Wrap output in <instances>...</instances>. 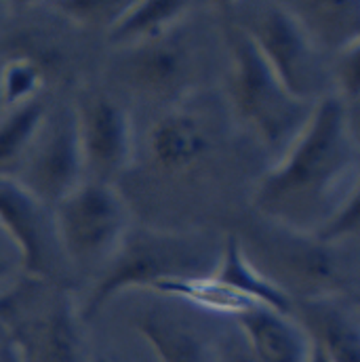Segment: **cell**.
<instances>
[{
  "mask_svg": "<svg viewBox=\"0 0 360 362\" xmlns=\"http://www.w3.org/2000/svg\"><path fill=\"white\" fill-rule=\"evenodd\" d=\"M359 120L327 95L291 148L260 177L253 204L272 223L314 234L359 192Z\"/></svg>",
  "mask_w": 360,
  "mask_h": 362,
  "instance_id": "obj_1",
  "label": "cell"
},
{
  "mask_svg": "<svg viewBox=\"0 0 360 362\" xmlns=\"http://www.w3.org/2000/svg\"><path fill=\"white\" fill-rule=\"evenodd\" d=\"M234 238L247 266L291 301L350 297L359 286V245H329L264 217Z\"/></svg>",
  "mask_w": 360,
  "mask_h": 362,
  "instance_id": "obj_2",
  "label": "cell"
},
{
  "mask_svg": "<svg viewBox=\"0 0 360 362\" xmlns=\"http://www.w3.org/2000/svg\"><path fill=\"white\" fill-rule=\"evenodd\" d=\"M223 32V45L228 49L226 101L230 114L274 165L303 131L314 105L284 89L240 28L228 21Z\"/></svg>",
  "mask_w": 360,
  "mask_h": 362,
  "instance_id": "obj_3",
  "label": "cell"
},
{
  "mask_svg": "<svg viewBox=\"0 0 360 362\" xmlns=\"http://www.w3.org/2000/svg\"><path fill=\"white\" fill-rule=\"evenodd\" d=\"M223 243L209 234L175 230H129L112 259L103 266L83 314L93 316L112 295L150 288L161 280L213 276Z\"/></svg>",
  "mask_w": 360,
  "mask_h": 362,
  "instance_id": "obj_4",
  "label": "cell"
},
{
  "mask_svg": "<svg viewBox=\"0 0 360 362\" xmlns=\"http://www.w3.org/2000/svg\"><path fill=\"white\" fill-rule=\"evenodd\" d=\"M57 284L25 276L0 293V322L17 362H81L72 301Z\"/></svg>",
  "mask_w": 360,
  "mask_h": 362,
  "instance_id": "obj_5",
  "label": "cell"
},
{
  "mask_svg": "<svg viewBox=\"0 0 360 362\" xmlns=\"http://www.w3.org/2000/svg\"><path fill=\"white\" fill-rule=\"evenodd\" d=\"M228 21L240 28L257 47L266 64L297 99L316 105L329 95L331 68L284 2H236Z\"/></svg>",
  "mask_w": 360,
  "mask_h": 362,
  "instance_id": "obj_6",
  "label": "cell"
},
{
  "mask_svg": "<svg viewBox=\"0 0 360 362\" xmlns=\"http://www.w3.org/2000/svg\"><path fill=\"white\" fill-rule=\"evenodd\" d=\"M221 114L213 99L190 93L171 103L146 135V160L152 173L167 180L196 177L217 158L223 144Z\"/></svg>",
  "mask_w": 360,
  "mask_h": 362,
  "instance_id": "obj_7",
  "label": "cell"
},
{
  "mask_svg": "<svg viewBox=\"0 0 360 362\" xmlns=\"http://www.w3.org/2000/svg\"><path fill=\"white\" fill-rule=\"evenodd\" d=\"M57 238L68 266H105L129 228V206L112 183L85 180L55 209Z\"/></svg>",
  "mask_w": 360,
  "mask_h": 362,
  "instance_id": "obj_8",
  "label": "cell"
},
{
  "mask_svg": "<svg viewBox=\"0 0 360 362\" xmlns=\"http://www.w3.org/2000/svg\"><path fill=\"white\" fill-rule=\"evenodd\" d=\"M13 180L51 209L85 181L72 103L49 105L38 135Z\"/></svg>",
  "mask_w": 360,
  "mask_h": 362,
  "instance_id": "obj_9",
  "label": "cell"
},
{
  "mask_svg": "<svg viewBox=\"0 0 360 362\" xmlns=\"http://www.w3.org/2000/svg\"><path fill=\"white\" fill-rule=\"evenodd\" d=\"M183 21L154 38L120 49L116 72L133 93L148 99H173V103L192 93L190 83L198 74V49Z\"/></svg>",
  "mask_w": 360,
  "mask_h": 362,
  "instance_id": "obj_10",
  "label": "cell"
},
{
  "mask_svg": "<svg viewBox=\"0 0 360 362\" xmlns=\"http://www.w3.org/2000/svg\"><path fill=\"white\" fill-rule=\"evenodd\" d=\"M85 180L112 183L133 160V124L127 107L103 90H83L72 103Z\"/></svg>",
  "mask_w": 360,
  "mask_h": 362,
  "instance_id": "obj_11",
  "label": "cell"
},
{
  "mask_svg": "<svg viewBox=\"0 0 360 362\" xmlns=\"http://www.w3.org/2000/svg\"><path fill=\"white\" fill-rule=\"evenodd\" d=\"M0 221L23 255L25 276L57 282L68 264L57 238L55 213L15 180L0 177Z\"/></svg>",
  "mask_w": 360,
  "mask_h": 362,
  "instance_id": "obj_12",
  "label": "cell"
},
{
  "mask_svg": "<svg viewBox=\"0 0 360 362\" xmlns=\"http://www.w3.org/2000/svg\"><path fill=\"white\" fill-rule=\"evenodd\" d=\"M291 316L327 362H360L359 310L350 297L291 301Z\"/></svg>",
  "mask_w": 360,
  "mask_h": 362,
  "instance_id": "obj_13",
  "label": "cell"
},
{
  "mask_svg": "<svg viewBox=\"0 0 360 362\" xmlns=\"http://www.w3.org/2000/svg\"><path fill=\"white\" fill-rule=\"evenodd\" d=\"M232 320L260 362H314L312 339L291 314L257 303Z\"/></svg>",
  "mask_w": 360,
  "mask_h": 362,
  "instance_id": "obj_14",
  "label": "cell"
},
{
  "mask_svg": "<svg viewBox=\"0 0 360 362\" xmlns=\"http://www.w3.org/2000/svg\"><path fill=\"white\" fill-rule=\"evenodd\" d=\"M289 13L323 55H337L360 42L359 0H295Z\"/></svg>",
  "mask_w": 360,
  "mask_h": 362,
  "instance_id": "obj_15",
  "label": "cell"
},
{
  "mask_svg": "<svg viewBox=\"0 0 360 362\" xmlns=\"http://www.w3.org/2000/svg\"><path fill=\"white\" fill-rule=\"evenodd\" d=\"M135 327L161 362H209V344L196 322L169 305L141 312Z\"/></svg>",
  "mask_w": 360,
  "mask_h": 362,
  "instance_id": "obj_16",
  "label": "cell"
},
{
  "mask_svg": "<svg viewBox=\"0 0 360 362\" xmlns=\"http://www.w3.org/2000/svg\"><path fill=\"white\" fill-rule=\"evenodd\" d=\"M192 8H194V4L183 2V0L129 2L127 11L105 32L108 42L122 49V47H131V45H137L141 40L154 38V36L163 34L165 30H169V28L183 21Z\"/></svg>",
  "mask_w": 360,
  "mask_h": 362,
  "instance_id": "obj_17",
  "label": "cell"
},
{
  "mask_svg": "<svg viewBox=\"0 0 360 362\" xmlns=\"http://www.w3.org/2000/svg\"><path fill=\"white\" fill-rule=\"evenodd\" d=\"M51 101L40 95L0 114V177L13 180L25 158Z\"/></svg>",
  "mask_w": 360,
  "mask_h": 362,
  "instance_id": "obj_18",
  "label": "cell"
},
{
  "mask_svg": "<svg viewBox=\"0 0 360 362\" xmlns=\"http://www.w3.org/2000/svg\"><path fill=\"white\" fill-rule=\"evenodd\" d=\"M45 68L28 57H13L0 66V93L4 110L21 105L42 95Z\"/></svg>",
  "mask_w": 360,
  "mask_h": 362,
  "instance_id": "obj_19",
  "label": "cell"
},
{
  "mask_svg": "<svg viewBox=\"0 0 360 362\" xmlns=\"http://www.w3.org/2000/svg\"><path fill=\"white\" fill-rule=\"evenodd\" d=\"M129 2L131 0H57L49 2L47 6L74 25L91 30L101 28L108 32L127 11Z\"/></svg>",
  "mask_w": 360,
  "mask_h": 362,
  "instance_id": "obj_20",
  "label": "cell"
},
{
  "mask_svg": "<svg viewBox=\"0 0 360 362\" xmlns=\"http://www.w3.org/2000/svg\"><path fill=\"white\" fill-rule=\"evenodd\" d=\"M331 95H335L346 110L359 120L360 105V42L333 55L331 66Z\"/></svg>",
  "mask_w": 360,
  "mask_h": 362,
  "instance_id": "obj_21",
  "label": "cell"
},
{
  "mask_svg": "<svg viewBox=\"0 0 360 362\" xmlns=\"http://www.w3.org/2000/svg\"><path fill=\"white\" fill-rule=\"evenodd\" d=\"M359 232L360 192H356L310 236L329 245H359Z\"/></svg>",
  "mask_w": 360,
  "mask_h": 362,
  "instance_id": "obj_22",
  "label": "cell"
},
{
  "mask_svg": "<svg viewBox=\"0 0 360 362\" xmlns=\"http://www.w3.org/2000/svg\"><path fill=\"white\" fill-rule=\"evenodd\" d=\"M23 255L0 221V293L11 288L19 278H23Z\"/></svg>",
  "mask_w": 360,
  "mask_h": 362,
  "instance_id": "obj_23",
  "label": "cell"
},
{
  "mask_svg": "<svg viewBox=\"0 0 360 362\" xmlns=\"http://www.w3.org/2000/svg\"><path fill=\"white\" fill-rule=\"evenodd\" d=\"M215 362H260L255 358V354L251 352V348L247 346L245 337L240 335V331L228 339H223V344L215 350Z\"/></svg>",
  "mask_w": 360,
  "mask_h": 362,
  "instance_id": "obj_24",
  "label": "cell"
},
{
  "mask_svg": "<svg viewBox=\"0 0 360 362\" xmlns=\"http://www.w3.org/2000/svg\"><path fill=\"white\" fill-rule=\"evenodd\" d=\"M11 6H13L11 2H0V19L8 13V8H11Z\"/></svg>",
  "mask_w": 360,
  "mask_h": 362,
  "instance_id": "obj_25",
  "label": "cell"
},
{
  "mask_svg": "<svg viewBox=\"0 0 360 362\" xmlns=\"http://www.w3.org/2000/svg\"><path fill=\"white\" fill-rule=\"evenodd\" d=\"M314 362H327V361H325V358H323V356H320V354L314 350Z\"/></svg>",
  "mask_w": 360,
  "mask_h": 362,
  "instance_id": "obj_26",
  "label": "cell"
},
{
  "mask_svg": "<svg viewBox=\"0 0 360 362\" xmlns=\"http://www.w3.org/2000/svg\"><path fill=\"white\" fill-rule=\"evenodd\" d=\"M4 112V103H2V93H0V114Z\"/></svg>",
  "mask_w": 360,
  "mask_h": 362,
  "instance_id": "obj_27",
  "label": "cell"
},
{
  "mask_svg": "<svg viewBox=\"0 0 360 362\" xmlns=\"http://www.w3.org/2000/svg\"><path fill=\"white\" fill-rule=\"evenodd\" d=\"M0 362H2V361H0ZM8 362H17V361H15V356H13V352H11V356H8Z\"/></svg>",
  "mask_w": 360,
  "mask_h": 362,
  "instance_id": "obj_28",
  "label": "cell"
}]
</instances>
